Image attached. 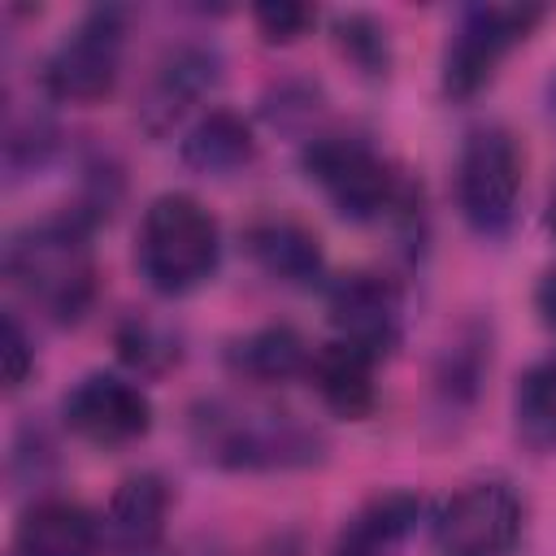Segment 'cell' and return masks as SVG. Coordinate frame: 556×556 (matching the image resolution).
Returning a JSON list of instances; mask_svg holds the SVG:
<instances>
[{
    "label": "cell",
    "mask_w": 556,
    "mask_h": 556,
    "mask_svg": "<svg viewBox=\"0 0 556 556\" xmlns=\"http://www.w3.org/2000/svg\"><path fill=\"white\" fill-rule=\"evenodd\" d=\"M195 447L226 469H287L317 456V434L282 408L248 400H213L191 417Z\"/></svg>",
    "instance_id": "obj_1"
},
{
    "label": "cell",
    "mask_w": 556,
    "mask_h": 556,
    "mask_svg": "<svg viewBox=\"0 0 556 556\" xmlns=\"http://www.w3.org/2000/svg\"><path fill=\"white\" fill-rule=\"evenodd\" d=\"M547 222H552V230H556V195H552V217H547Z\"/></svg>",
    "instance_id": "obj_26"
},
{
    "label": "cell",
    "mask_w": 556,
    "mask_h": 556,
    "mask_svg": "<svg viewBox=\"0 0 556 556\" xmlns=\"http://www.w3.org/2000/svg\"><path fill=\"white\" fill-rule=\"evenodd\" d=\"M308 374H313L321 400L339 417H365L374 408V400H378V391H374V356L352 348V343H343V339L317 348Z\"/></svg>",
    "instance_id": "obj_14"
},
{
    "label": "cell",
    "mask_w": 556,
    "mask_h": 556,
    "mask_svg": "<svg viewBox=\"0 0 556 556\" xmlns=\"http://www.w3.org/2000/svg\"><path fill=\"white\" fill-rule=\"evenodd\" d=\"M204 556H222V552H204Z\"/></svg>",
    "instance_id": "obj_28"
},
{
    "label": "cell",
    "mask_w": 556,
    "mask_h": 556,
    "mask_svg": "<svg viewBox=\"0 0 556 556\" xmlns=\"http://www.w3.org/2000/svg\"><path fill=\"white\" fill-rule=\"evenodd\" d=\"M517 534L521 500L508 482H469L434 521V543L443 556H508Z\"/></svg>",
    "instance_id": "obj_8"
},
{
    "label": "cell",
    "mask_w": 556,
    "mask_h": 556,
    "mask_svg": "<svg viewBox=\"0 0 556 556\" xmlns=\"http://www.w3.org/2000/svg\"><path fill=\"white\" fill-rule=\"evenodd\" d=\"M552 100H556V78H552Z\"/></svg>",
    "instance_id": "obj_27"
},
{
    "label": "cell",
    "mask_w": 556,
    "mask_h": 556,
    "mask_svg": "<svg viewBox=\"0 0 556 556\" xmlns=\"http://www.w3.org/2000/svg\"><path fill=\"white\" fill-rule=\"evenodd\" d=\"M252 152H256V143H252L248 122L226 109H213L208 117H200L191 126V135L182 139V161L195 174H235L239 165L252 161Z\"/></svg>",
    "instance_id": "obj_15"
},
{
    "label": "cell",
    "mask_w": 556,
    "mask_h": 556,
    "mask_svg": "<svg viewBox=\"0 0 556 556\" xmlns=\"http://www.w3.org/2000/svg\"><path fill=\"white\" fill-rule=\"evenodd\" d=\"M539 313H543V321L556 330V269L539 282Z\"/></svg>",
    "instance_id": "obj_24"
},
{
    "label": "cell",
    "mask_w": 556,
    "mask_h": 556,
    "mask_svg": "<svg viewBox=\"0 0 556 556\" xmlns=\"http://www.w3.org/2000/svg\"><path fill=\"white\" fill-rule=\"evenodd\" d=\"M4 269L13 287L56 321L83 317L96 295V256L74 222H39L9 243Z\"/></svg>",
    "instance_id": "obj_2"
},
{
    "label": "cell",
    "mask_w": 556,
    "mask_h": 556,
    "mask_svg": "<svg viewBox=\"0 0 556 556\" xmlns=\"http://www.w3.org/2000/svg\"><path fill=\"white\" fill-rule=\"evenodd\" d=\"M252 17H256V26H261V35H265L269 43H291V39H300V35L313 26V9H308V4H291V0L256 4Z\"/></svg>",
    "instance_id": "obj_21"
},
{
    "label": "cell",
    "mask_w": 556,
    "mask_h": 556,
    "mask_svg": "<svg viewBox=\"0 0 556 556\" xmlns=\"http://www.w3.org/2000/svg\"><path fill=\"white\" fill-rule=\"evenodd\" d=\"M100 552V526L87 508L70 500H43L35 504L13 539V556H96Z\"/></svg>",
    "instance_id": "obj_13"
},
{
    "label": "cell",
    "mask_w": 556,
    "mask_h": 556,
    "mask_svg": "<svg viewBox=\"0 0 556 556\" xmlns=\"http://www.w3.org/2000/svg\"><path fill=\"white\" fill-rule=\"evenodd\" d=\"M0 352H4V382H9V387H22V382H26V374L35 369V352H30V339H26V330L17 326V317H13V313H4Z\"/></svg>",
    "instance_id": "obj_23"
},
{
    "label": "cell",
    "mask_w": 556,
    "mask_h": 556,
    "mask_svg": "<svg viewBox=\"0 0 556 556\" xmlns=\"http://www.w3.org/2000/svg\"><path fill=\"white\" fill-rule=\"evenodd\" d=\"M217 83V56L200 43H178L161 56L148 91H143V104H139V117L148 130H165L169 122H178L187 113V104H195L208 87Z\"/></svg>",
    "instance_id": "obj_12"
},
{
    "label": "cell",
    "mask_w": 556,
    "mask_h": 556,
    "mask_svg": "<svg viewBox=\"0 0 556 556\" xmlns=\"http://www.w3.org/2000/svg\"><path fill=\"white\" fill-rule=\"evenodd\" d=\"M334 39H339V48H343L361 70H369V74L387 70V30H382L374 17H365V13L339 17V22H334Z\"/></svg>",
    "instance_id": "obj_20"
},
{
    "label": "cell",
    "mask_w": 556,
    "mask_h": 556,
    "mask_svg": "<svg viewBox=\"0 0 556 556\" xmlns=\"http://www.w3.org/2000/svg\"><path fill=\"white\" fill-rule=\"evenodd\" d=\"M517 195H521V152H517V143L495 126L473 130L465 139L460 165H456V200H460L465 222L482 235H500L513 222Z\"/></svg>",
    "instance_id": "obj_5"
},
{
    "label": "cell",
    "mask_w": 556,
    "mask_h": 556,
    "mask_svg": "<svg viewBox=\"0 0 556 556\" xmlns=\"http://www.w3.org/2000/svg\"><path fill=\"white\" fill-rule=\"evenodd\" d=\"M230 361L252 382H287L313 365V352L291 326H265V330H252L248 339H239Z\"/></svg>",
    "instance_id": "obj_16"
},
{
    "label": "cell",
    "mask_w": 556,
    "mask_h": 556,
    "mask_svg": "<svg viewBox=\"0 0 556 556\" xmlns=\"http://www.w3.org/2000/svg\"><path fill=\"white\" fill-rule=\"evenodd\" d=\"M169 491L156 473H130L104 508V547L117 556H148L165 534Z\"/></svg>",
    "instance_id": "obj_11"
},
{
    "label": "cell",
    "mask_w": 556,
    "mask_h": 556,
    "mask_svg": "<svg viewBox=\"0 0 556 556\" xmlns=\"http://www.w3.org/2000/svg\"><path fill=\"white\" fill-rule=\"evenodd\" d=\"M217 222L182 191L156 195L139 226V269L161 295L195 291L217 269Z\"/></svg>",
    "instance_id": "obj_3"
},
{
    "label": "cell",
    "mask_w": 556,
    "mask_h": 556,
    "mask_svg": "<svg viewBox=\"0 0 556 556\" xmlns=\"http://www.w3.org/2000/svg\"><path fill=\"white\" fill-rule=\"evenodd\" d=\"M117 348H122V356H126L130 365H139V369H161V365H169V361L178 356V348H174L169 339H161L152 326H143V321H130V326L117 334Z\"/></svg>",
    "instance_id": "obj_22"
},
{
    "label": "cell",
    "mask_w": 556,
    "mask_h": 556,
    "mask_svg": "<svg viewBox=\"0 0 556 556\" xmlns=\"http://www.w3.org/2000/svg\"><path fill=\"white\" fill-rule=\"evenodd\" d=\"M543 22L534 4H478L465 13L447 56H443V87L447 96H473L491 83L495 65L513 43H521Z\"/></svg>",
    "instance_id": "obj_7"
},
{
    "label": "cell",
    "mask_w": 556,
    "mask_h": 556,
    "mask_svg": "<svg viewBox=\"0 0 556 556\" xmlns=\"http://www.w3.org/2000/svg\"><path fill=\"white\" fill-rule=\"evenodd\" d=\"M65 421L74 434L100 447H122L148 434L152 426V400L117 378V374H87L70 395H65Z\"/></svg>",
    "instance_id": "obj_9"
},
{
    "label": "cell",
    "mask_w": 556,
    "mask_h": 556,
    "mask_svg": "<svg viewBox=\"0 0 556 556\" xmlns=\"http://www.w3.org/2000/svg\"><path fill=\"white\" fill-rule=\"evenodd\" d=\"M308 178L330 195V204L352 222H374L395 200V174L387 161L348 135H321L304 148Z\"/></svg>",
    "instance_id": "obj_4"
},
{
    "label": "cell",
    "mask_w": 556,
    "mask_h": 556,
    "mask_svg": "<svg viewBox=\"0 0 556 556\" xmlns=\"http://www.w3.org/2000/svg\"><path fill=\"white\" fill-rule=\"evenodd\" d=\"M122 39H126V13L122 9H91L48 56L43 83L56 100H100L113 91L122 70Z\"/></svg>",
    "instance_id": "obj_6"
},
{
    "label": "cell",
    "mask_w": 556,
    "mask_h": 556,
    "mask_svg": "<svg viewBox=\"0 0 556 556\" xmlns=\"http://www.w3.org/2000/svg\"><path fill=\"white\" fill-rule=\"evenodd\" d=\"M248 243H252V256L261 261V269L282 282H313L321 274V248L295 222H261V226H252Z\"/></svg>",
    "instance_id": "obj_17"
},
{
    "label": "cell",
    "mask_w": 556,
    "mask_h": 556,
    "mask_svg": "<svg viewBox=\"0 0 556 556\" xmlns=\"http://www.w3.org/2000/svg\"><path fill=\"white\" fill-rule=\"evenodd\" d=\"M417 517H421V500H417V495H408V491H387V495H378V500H369V504L361 508V517L348 526V534L369 539V543H378V547H391V543H400V539L417 526Z\"/></svg>",
    "instance_id": "obj_19"
},
{
    "label": "cell",
    "mask_w": 556,
    "mask_h": 556,
    "mask_svg": "<svg viewBox=\"0 0 556 556\" xmlns=\"http://www.w3.org/2000/svg\"><path fill=\"white\" fill-rule=\"evenodd\" d=\"M326 308H330L339 339L369 352L374 361L400 343L404 304H400V291L378 274H343L330 287Z\"/></svg>",
    "instance_id": "obj_10"
},
{
    "label": "cell",
    "mask_w": 556,
    "mask_h": 556,
    "mask_svg": "<svg viewBox=\"0 0 556 556\" xmlns=\"http://www.w3.org/2000/svg\"><path fill=\"white\" fill-rule=\"evenodd\" d=\"M517 430L530 447L556 452V356L539 361L517 387Z\"/></svg>",
    "instance_id": "obj_18"
},
{
    "label": "cell",
    "mask_w": 556,
    "mask_h": 556,
    "mask_svg": "<svg viewBox=\"0 0 556 556\" xmlns=\"http://www.w3.org/2000/svg\"><path fill=\"white\" fill-rule=\"evenodd\" d=\"M387 547L369 543V539H356V534H343V543L334 547V556H382Z\"/></svg>",
    "instance_id": "obj_25"
}]
</instances>
